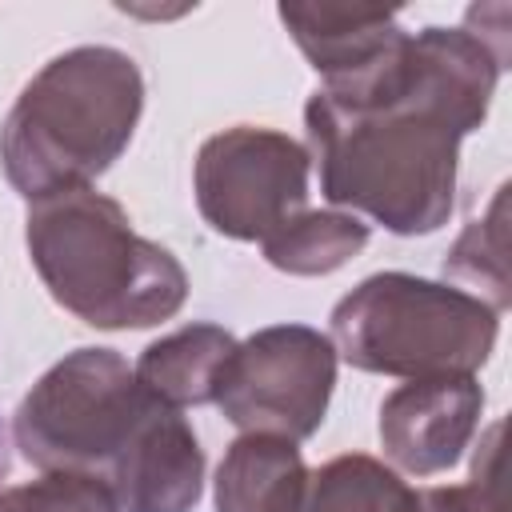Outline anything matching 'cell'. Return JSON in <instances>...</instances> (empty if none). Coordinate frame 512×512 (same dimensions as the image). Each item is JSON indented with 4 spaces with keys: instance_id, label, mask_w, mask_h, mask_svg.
<instances>
[{
    "instance_id": "7c38bea8",
    "label": "cell",
    "mask_w": 512,
    "mask_h": 512,
    "mask_svg": "<svg viewBox=\"0 0 512 512\" xmlns=\"http://www.w3.org/2000/svg\"><path fill=\"white\" fill-rule=\"evenodd\" d=\"M232 348L236 340L224 328L192 324V328L172 332L168 340L148 344L132 372L152 396H160L172 408L208 404L216 392V376Z\"/></svg>"
},
{
    "instance_id": "8992f818",
    "label": "cell",
    "mask_w": 512,
    "mask_h": 512,
    "mask_svg": "<svg viewBox=\"0 0 512 512\" xmlns=\"http://www.w3.org/2000/svg\"><path fill=\"white\" fill-rule=\"evenodd\" d=\"M332 380V340L304 324H276L228 352L212 404L244 432L300 440L320 428Z\"/></svg>"
},
{
    "instance_id": "5b68a950",
    "label": "cell",
    "mask_w": 512,
    "mask_h": 512,
    "mask_svg": "<svg viewBox=\"0 0 512 512\" xmlns=\"http://www.w3.org/2000/svg\"><path fill=\"white\" fill-rule=\"evenodd\" d=\"M156 404L112 348H80L20 400L12 436L44 472L108 480Z\"/></svg>"
},
{
    "instance_id": "8fae6325",
    "label": "cell",
    "mask_w": 512,
    "mask_h": 512,
    "mask_svg": "<svg viewBox=\"0 0 512 512\" xmlns=\"http://www.w3.org/2000/svg\"><path fill=\"white\" fill-rule=\"evenodd\" d=\"M280 20L292 28L296 44L308 52L312 68L328 80H344L372 64L404 32L392 24V12L364 8H280Z\"/></svg>"
},
{
    "instance_id": "4fadbf2b",
    "label": "cell",
    "mask_w": 512,
    "mask_h": 512,
    "mask_svg": "<svg viewBox=\"0 0 512 512\" xmlns=\"http://www.w3.org/2000/svg\"><path fill=\"white\" fill-rule=\"evenodd\" d=\"M300 512H420V492L368 456H336L308 480Z\"/></svg>"
},
{
    "instance_id": "9a60e30c",
    "label": "cell",
    "mask_w": 512,
    "mask_h": 512,
    "mask_svg": "<svg viewBox=\"0 0 512 512\" xmlns=\"http://www.w3.org/2000/svg\"><path fill=\"white\" fill-rule=\"evenodd\" d=\"M0 512H116V500L96 476L48 472L32 484L0 492Z\"/></svg>"
},
{
    "instance_id": "277c9868",
    "label": "cell",
    "mask_w": 512,
    "mask_h": 512,
    "mask_svg": "<svg viewBox=\"0 0 512 512\" xmlns=\"http://www.w3.org/2000/svg\"><path fill=\"white\" fill-rule=\"evenodd\" d=\"M348 364L388 376H472L496 340V312L460 288L380 272L332 308Z\"/></svg>"
},
{
    "instance_id": "6da1fadb",
    "label": "cell",
    "mask_w": 512,
    "mask_h": 512,
    "mask_svg": "<svg viewBox=\"0 0 512 512\" xmlns=\"http://www.w3.org/2000/svg\"><path fill=\"white\" fill-rule=\"evenodd\" d=\"M500 60L464 28L392 40L304 108L320 192L392 232H432L452 208L456 140L484 120Z\"/></svg>"
},
{
    "instance_id": "3957f363",
    "label": "cell",
    "mask_w": 512,
    "mask_h": 512,
    "mask_svg": "<svg viewBox=\"0 0 512 512\" xmlns=\"http://www.w3.org/2000/svg\"><path fill=\"white\" fill-rule=\"evenodd\" d=\"M28 252L48 292L96 328H144L184 304V268L132 232L116 200L76 188L36 200Z\"/></svg>"
},
{
    "instance_id": "ba28073f",
    "label": "cell",
    "mask_w": 512,
    "mask_h": 512,
    "mask_svg": "<svg viewBox=\"0 0 512 512\" xmlns=\"http://www.w3.org/2000/svg\"><path fill=\"white\" fill-rule=\"evenodd\" d=\"M480 404L484 392L472 376H424L400 384L380 408V444L416 476L440 472L460 460Z\"/></svg>"
},
{
    "instance_id": "9c48e42d",
    "label": "cell",
    "mask_w": 512,
    "mask_h": 512,
    "mask_svg": "<svg viewBox=\"0 0 512 512\" xmlns=\"http://www.w3.org/2000/svg\"><path fill=\"white\" fill-rule=\"evenodd\" d=\"M204 452L196 432L172 404H156L128 452L108 472V492L116 508L128 512H188L200 500Z\"/></svg>"
},
{
    "instance_id": "30bf717a",
    "label": "cell",
    "mask_w": 512,
    "mask_h": 512,
    "mask_svg": "<svg viewBox=\"0 0 512 512\" xmlns=\"http://www.w3.org/2000/svg\"><path fill=\"white\" fill-rule=\"evenodd\" d=\"M308 472L296 440L248 432L216 472V512H300Z\"/></svg>"
},
{
    "instance_id": "7a4b0ae2",
    "label": "cell",
    "mask_w": 512,
    "mask_h": 512,
    "mask_svg": "<svg viewBox=\"0 0 512 512\" xmlns=\"http://www.w3.org/2000/svg\"><path fill=\"white\" fill-rule=\"evenodd\" d=\"M144 84L116 48H72L44 64L0 128V160L28 200L88 188L132 140Z\"/></svg>"
},
{
    "instance_id": "2e32d148",
    "label": "cell",
    "mask_w": 512,
    "mask_h": 512,
    "mask_svg": "<svg viewBox=\"0 0 512 512\" xmlns=\"http://www.w3.org/2000/svg\"><path fill=\"white\" fill-rule=\"evenodd\" d=\"M492 472H472V484L464 488H428L420 492V512H500V484Z\"/></svg>"
},
{
    "instance_id": "5bb4252c",
    "label": "cell",
    "mask_w": 512,
    "mask_h": 512,
    "mask_svg": "<svg viewBox=\"0 0 512 512\" xmlns=\"http://www.w3.org/2000/svg\"><path fill=\"white\" fill-rule=\"evenodd\" d=\"M368 244V228L356 216L340 212H300L292 216L280 232L264 240L268 264L296 272V276H316L340 268L348 256H356Z\"/></svg>"
},
{
    "instance_id": "52a82bcc",
    "label": "cell",
    "mask_w": 512,
    "mask_h": 512,
    "mask_svg": "<svg viewBox=\"0 0 512 512\" xmlns=\"http://www.w3.org/2000/svg\"><path fill=\"white\" fill-rule=\"evenodd\" d=\"M308 152L268 128H228L200 148L196 200L208 224L236 240H268L304 212Z\"/></svg>"
}]
</instances>
